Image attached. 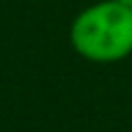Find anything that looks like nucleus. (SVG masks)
Listing matches in <instances>:
<instances>
[{
    "instance_id": "1",
    "label": "nucleus",
    "mask_w": 132,
    "mask_h": 132,
    "mask_svg": "<svg viewBox=\"0 0 132 132\" xmlns=\"http://www.w3.org/2000/svg\"><path fill=\"white\" fill-rule=\"evenodd\" d=\"M74 51L93 63H116L132 51V7L107 0L84 9L70 30Z\"/></svg>"
},
{
    "instance_id": "2",
    "label": "nucleus",
    "mask_w": 132,
    "mask_h": 132,
    "mask_svg": "<svg viewBox=\"0 0 132 132\" xmlns=\"http://www.w3.org/2000/svg\"><path fill=\"white\" fill-rule=\"evenodd\" d=\"M116 2H121V5H125V7H132V0H116Z\"/></svg>"
}]
</instances>
